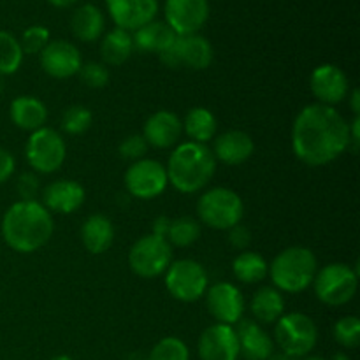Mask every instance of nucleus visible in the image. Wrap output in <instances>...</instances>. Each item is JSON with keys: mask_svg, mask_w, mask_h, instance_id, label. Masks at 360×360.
<instances>
[{"mask_svg": "<svg viewBox=\"0 0 360 360\" xmlns=\"http://www.w3.org/2000/svg\"><path fill=\"white\" fill-rule=\"evenodd\" d=\"M197 350L200 360H238L239 343L236 329L225 323L210 326L200 334Z\"/></svg>", "mask_w": 360, "mask_h": 360, "instance_id": "nucleus-18", "label": "nucleus"}, {"mask_svg": "<svg viewBox=\"0 0 360 360\" xmlns=\"http://www.w3.org/2000/svg\"><path fill=\"white\" fill-rule=\"evenodd\" d=\"M234 276L241 283H259L269 273V264L262 255L255 252H241L232 262Z\"/></svg>", "mask_w": 360, "mask_h": 360, "instance_id": "nucleus-30", "label": "nucleus"}, {"mask_svg": "<svg viewBox=\"0 0 360 360\" xmlns=\"http://www.w3.org/2000/svg\"><path fill=\"white\" fill-rule=\"evenodd\" d=\"M165 171L169 183L178 192L197 193L213 179L217 172V158L207 144L188 141L172 150Z\"/></svg>", "mask_w": 360, "mask_h": 360, "instance_id": "nucleus-3", "label": "nucleus"}, {"mask_svg": "<svg viewBox=\"0 0 360 360\" xmlns=\"http://www.w3.org/2000/svg\"><path fill=\"white\" fill-rule=\"evenodd\" d=\"M183 130L193 143L206 144L217 137L218 122L217 116L206 108H192L185 116Z\"/></svg>", "mask_w": 360, "mask_h": 360, "instance_id": "nucleus-28", "label": "nucleus"}, {"mask_svg": "<svg viewBox=\"0 0 360 360\" xmlns=\"http://www.w3.org/2000/svg\"><path fill=\"white\" fill-rule=\"evenodd\" d=\"M334 338L343 348H357L360 343V320L357 316H343L334 326Z\"/></svg>", "mask_w": 360, "mask_h": 360, "instance_id": "nucleus-35", "label": "nucleus"}, {"mask_svg": "<svg viewBox=\"0 0 360 360\" xmlns=\"http://www.w3.org/2000/svg\"><path fill=\"white\" fill-rule=\"evenodd\" d=\"M197 214L200 224L214 231H231L232 227L241 224L245 217V204L234 190L217 186L199 197Z\"/></svg>", "mask_w": 360, "mask_h": 360, "instance_id": "nucleus-5", "label": "nucleus"}, {"mask_svg": "<svg viewBox=\"0 0 360 360\" xmlns=\"http://www.w3.org/2000/svg\"><path fill=\"white\" fill-rule=\"evenodd\" d=\"M148 360H190V352L185 341L169 336L155 345Z\"/></svg>", "mask_w": 360, "mask_h": 360, "instance_id": "nucleus-33", "label": "nucleus"}, {"mask_svg": "<svg viewBox=\"0 0 360 360\" xmlns=\"http://www.w3.org/2000/svg\"><path fill=\"white\" fill-rule=\"evenodd\" d=\"M199 238H200V224L190 217H179L176 218V220H171L167 236H165L169 245L178 246V248L192 246Z\"/></svg>", "mask_w": 360, "mask_h": 360, "instance_id": "nucleus-31", "label": "nucleus"}, {"mask_svg": "<svg viewBox=\"0 0 360 360\" xmlns=\"http://www.w3.org/2000/svg\"><path fill=\"white\" fill-rule=\"evenodd\" d=\"M183 132V122L176 112L162 109V111L153 112L146 120L143 129V137L146 139L148 146L165 150L174 144H178L179 137Z\"/></svg>", "mask_w": 360, "mask_h": 360, "instance_id": "nucleus-19", "label": "nucleus"}, {"mask_svg": "<svg viewBox=\"0 0 360 360\" xmlns=\"http://www.w3.org/2000/svg\"><path fill=\"white\" fill-rule=\"evenodd\" d=\"M299 360H327L323 357H306V359H299Z\"/></svg>", "mask_w": 360, "mask_h": 360, "instance_id": "nucleus-47", "label": "nucleus"}, {"mask_svg": "<svg viewBox=\"0 0 360 360\" xmlns=\"http://www.w3.org/2000/svg\"><path fill=\"white\" fill-rule=\"evenodd\" d=\"M165 23L176 35L199 34L210 18L207 0H165Z\"/></svg>", "mask_w": 360, "mask_h": 360, "instance_id": "nucleus-13", "label": "nucleus"}, {"mask_svg": "<svg viewBox=\"0 0 360 360\" xmlns=\"http://www.w3.org/2000/svg\"><path fill=\"white\" fill-rule=\"evenodd\" d=\"M319 301L327 306H345L355 297L359 287V271L341 262L327 264L316 271L313 280Z\"/></svg>", "mask_w": 360, "mask_h": 360, "instance_id": "nucleus-7", "label": "nucleus"}, {"mask_svg": "<svg viewBox=\"0 0 360 360\" xmlns=\"http://www.w3.org/2000/svg\"><path fill=\"white\" fill-rule=\"evenodd\" d=\"M350 146V127L340 111L330 105H306L292 127V150L306 165L322 167Z\"/></svg>", "mask_w": 360, "mask_h": 360, "instance_id": "nucleus-1", "label": "nucleus"}, {"mask_svg": "<svg viewBox=\"0 0 360 360\" xmlns=\"http://www.w3.org/2000/svg\"><path fill=\"white\" fill-rule=\"evenodd\" d=\"M118 150L123 158L136 162V160H141V158L146 155L148 143L143 136H139V134H132V136L125 137V139L122 141Z\"/></svg>", "mask_w": 360, "mask_h": 360, "instance_id": "nucleus-38", "label": "nucleus"}, {"mask_svg": "<svg viewBox=\"0 0 360 360\" xmlns=\"http://www.w3.org/2000/svg\"><path fill=\"white\" fill-rule=\"evenodd\" d=\"M176 37L178 35L172 32V28L165 21H151V23L137 28L132 35L134 48L146 53H157V55L167 51L172 42L176 41Z\"/></svg>", "mask_w": 360, "mask_h": 360, "instance_id": "nucleus-25", "label": "nucleus"}, {"mask_svg": "<svg viewBox=\"0 0 360 360\" xmlns=\"http://www.w3.org/2000/svg\"><path fill=\"white\" fill-rule=\"evenodd\" d=\"M39 56H41L42 70L55 79H67V77L76 76L83 67L79 49L72 42L62 41V39L49 41Z\"/></svg>", "mask_w": 360, "mask_h": 360, "instance_id": "nucleus-15", "label": "nucleus"}, {"mask_svg": "<svg viewBox=\"0 0 360 360\" xmlns=\"http://www.w3.org/2000/svg\"><path fill=\"white\" fill-rule=\"evenodd\" d=\"M172 262V246L165 238L146 234L137 239L129 252V266L139 278L162 276Z\"/></svg>", "mask_w": 360, "mask_h": 360, "instance_id": "nucleus-8", "label": "nucleus"}, {"mask_svg": "<svg viewBox=\"0 0 360 360\" xmlns=\"http://www.w3.org/2000/svg\"><path fill=\"white\" fill-rule=\"evenodd\" d=\"M4 90V81H2V76H0V94H2Z\"/></svg>", "mask_w": 360, "mask_h": 360, "instance_id": "nucleus-48", "label": "nucleus"}, {"mask_svg": "<svg viewBox=\"0 0 360 360\" xmlns=\"http://www.w3.org/2000/svg\"><path fill=\"white\" fill-rule=\"evenodd\" d=\"M16 190L20 193L21 200H37L35 197L39 193V178L32 172H25L18 178Z\"/></svg>", "mask_w": 360, "mask_h": 360, "instance_id": "nucleus-39", "label": "nucleus"}, {"mask_svg": "<svg viewBox=\"0 0 360 360\" xmlns=\"http://www.w3.org/2000/svg\"><path fill=\"white\" fill-rule=\"evenodd\" d=\"M309 86H311V91L316 101H319V104L333 108V105L345 101V97L350 91V81H348L347 74L338 65L323 63V65H319L311 72Z\"/></svg>", "mask_w": 360, "mask_h": 360, "instance_id": "nucleus-16", "label": "nucleus"}, {"mask_svg": "<svg viewBox=\"0 0 360 360\" xmlns=\"http://www.w3.org/2000/svg\"><path fill=\"white\" fill-rule=\"evenodd\" d=\"M253 316L262 323H274L283 316L285 311V301L280 290L274 287H262L260 290L255 292L252 299Z\"/></svg>", "mask_w": 360, "mask_h": 360, "instance_id": "nucleus-27", "label": "nucleus"}, {"mask_svg": "<svg viewBox=\"0 0 360 360\" xmlns=\"http://www.w3.org/2000/svg\"><path fill=\"white\" fill-rule=\"evenodd\" d=\"M160 56L162 63L169 69L204 70L213 62V46L199 34L178 35L171 48Z\"/></svg>", "mask_w": 360, "mask_h": 360, "instance_id": "nucleus-11", "label": "nucleus"}, {"mask_svg": "<svg viewBox=\"0 0 360 360\" xmlns=\"http://www.w3.org/2000/svg\"><path fill=\"white\" fill-rule=\"evenodd\" d=\"M25 157L28 165L41 174H51L58 171L67 157V146L63 137L56 130L42 127L30 134L25 146Z\"/></svg>", "mask_w": 360, "mask_h": 360, "instance_id": "nucleus-10", "label": "nucleus"}, {"mask_svg": "<svg viewBox=\"0 0 360 360\" xmlns=\"http://www.w3.org/2000/svg\"><path fill=\"white\" fill-rule=\"evenodd\" d=\"M213 155L217 162L227 165H241L248 160L255 151V144L250 134L243 130H227L214 137Z\"/></svg>", "mask_w": 360, "mask_h": 360, "instance_id": "nucleus-22", "label": "nucleus"}, {"mask_svg": "<svg viewBox=\"0 0 360 360\" xmlns=\"http://www.w3.org/2000/svg\"><path fill=\"white\" fill-rule=\"evenodd\" d=\"M250 239H252L250 238V231L246 227H243L241 224L236 225V227H232L229 231V241H231V245L234 248L245 250L250 245Z\"/></svg>", "mask_w": 360, "mask_h": 360, "instance_id": "nucleus-40", "label": "nucleus"}, {"mask_svg": "<svg viewBox=\"0 0 360 360\" xmlns=\"http://www.w3.org/2000/svg\"><path fill=\"white\" fill-rule=\"evenodd\" d=\"M23 62V49L13 34L0 30V76H11Z\"/></svg>", "mask_w": 360, "mask_h": 360, "instance_id": "nucleus-32", "label": "nucleus"}, {"mask_svg": "<svg viewBox=\"0 0 360 360\" xmlns=\"http://www.w3.org/2000/svg\"><path fill=\"white\" fill-rule=\"evenodd\" d=\"M167 185V171L158 160L141 158L132 162L125 172V188L136 199H155L164 193Z\"/></svg>", "mask_w": 360, "mask_h": 360, "instance_id": "nucleus-12", "label": "nucleus"}, {"mask_svg": "<svg viewBox=\"0 0 360 360\" xmlns=\"http://www.w3.org/2000/svg\"><path fill=\"white\" fill-rule=\"evenodd\" d=\"M169 225H171V220H169V218H164V217L158 218V220L155 221L153 232H151V234H157L160 236V238H165L169 231Z\"/></svg>", "mask_w": 360, "mask_h": 360, "instance_id": "nucleus-42", "label": "nucleus"}, {"mask_svg": "<svg viewBox=\"0 0 360 360\" xmlns=\"http://www.w3.org/2000/svg\"><path fill=\"white\" fill-rule=\"evenodd\" d=\"M81 81L86 84L88 88H104L105 84L109 83V70L104 63H97V62H90V63H84L81 67L79 72Z\"/></svg>", "mask_w": 360, "mask_h": 360, "instance_id": "nucleus-37", "label": "nucleus"}, {"mask_svg": "<svg viewBox=\"0 0 360 360\" xmlns=\"http://www.w3.org/2000/svg\"><path fill=\"white\" fill-rule=\"evenodd\" d=\"M134 51L132 34L122 28H112L104 35L101 44V56L108 65H122Z\"/></svg>", "mask_w": 360, "mask_h": 360, "instance_id": "nucleus-29", "label": "nucleus"}, {"mask_svg": "<svg viewBox=\"0 0 360 360\" xmlns=\"http://www.w3.org/2000/svg\"><path fill=\"white\" fill-rule=\"evenodd\" d=\"M239 357L246 360H266L274 354V341L253 320H239L238 329Z\"/></svg>", "mask_w": 360, "mask_h": 360, "instance_id": "nucleus-21", "label": "nucleus"}, {"mask_svg": "<svg viewBox=\"0 0 360 360\" xmlns=\"http://www.w3.org/2000/svg\"><path fill=\"white\" fill-rule=\"evenodd\" d=\"M51 360H74V359L69 357V355H58V357H53Z\"/></svg>", "mask_w": 360, "mask_h": 360, "instance_id": "nucleus-46", "label": "nucleus"}, {"mask_svg": "<svg viewBox=\"0 0 360 360\" xmlns=\"http://www.w3.org/2000/svg\"><path fill=\"white\" fill-rule=\"evenodd\" d=\"M204 295H206L207 309L218 323L234 326L239 320H243L245 297L236 285L229 283V281H220V283H214L213 287H207Z\"/></svg>", "mask_w": 360, "mask_h": 360, "instance_id": "nucleus-14", "label": "nucleus"}, {"mask_svg": "<svg viewBox=\"0 0 360 360\" xmlns=\"http://www.w3.org/2000/svg\"><path fill=\"white\" fill-rule=\"evenodd\" d=\"M360 91L359 90H354L352 91V111H354L355 116H359L360 112Z\"/></svg>", "mask_w": 360, "mask_h": 360, "instance_id": "nucleus-43", "label": "nucleus"}, {"mask_svg": "<svg viewBox=\"0 0 360 360\" xmlns=\"http://www.w3.org/2000/svg\"><path fill=\"white\" fill-rule=\"evenodd\" d=\"M55 232L53 217L37 200H18L2 218V238L18 253H34L48 245Z\"/></svg>", "mask_w": 360, "mask_h": 360, "instance_id": "nucleus-2", "label": "nucleus"}, {"mask_svg": "<svg viewBox=\"0 0 360 360\" xmlns=\"http://www.w3.org/2000/svg\"><path fill=\"white\" fill-rule=\"evenodd\" d=\"M94 115L84 105H70L62 116V129L70 136H79L90 129Z\"/></svg>", "mask_w": 360, "mask_h": 360, "instance_id": "nucleus-34", "label": "nucleus"}, {"mask_svg": "<svg viewBox=\"0 0 360 360\" xmlns=\"http://www.w3.org/2000/svg\"><path fill=\"white\" fill-rule=\"evenodd\" d=\"M9 116L18 129L35 132L44 127L46 120H48V109H46L44 102L39 101L37 97L21 95L11 102Z\"/></svg>", "mask_w": 360, "mask_h": 360, "instance_id": "nucleus-23", "label": "nucleus"}, {"mask_svg": "<svg viewBox=\"0 0 360 360\" xmlns=\"http://www.w3.org/2000/svg\"><path fill=\"white\" fill-rule=\"evenodd\" d=\"M165 288L181 302H195L207 290V273L202 264L192 259H179L171 262L165 271Z\"/></svg>", "mask_w": 360, "mask_h": 360, "instance_id": "nucleus-9", "label": "nucleus"}, {"mask_svg": "<svg viewBox=\"0 0 360 360\" xmlns=\"http://www.w3.org/2000/svg\"><path fill=\"white\" fill-rule=\"evenodd\" d=\"M49 42V30L42 25L28 27L21 35L20 46L23 49V55H41L42 49Z\"/></svg>", "mask_w": 360, "mask_h": 360, "instance_id": "nucleus-36", "label": "nucleus"}, {"mask_svg": "<svg viewBox=\"0 0 360 360\" xmlns=\"http://www.w3.org/2000/svg\"><path fill=\"white\" fill-rule=\"evenodd\" d=\"M266 360H299V359H292L285 354H273L269 359H266Z\"/></svg>", "mask_w": 360, "mask_h": 360, "instance_id": "nucleus-45", "label": "nucleus"}, {"mask_svg": "<svg viewBox=\"0 0 360 360\" xmlns=\"http://www.w3.org/2000/svg\"><path fill=\"white\" fill-rule=\"evenodd\" d=\"M105 20L102 11L94 4H83L77 7L70 18V30L74 37L83 42H94L104 34Z\"/></svg>", "mask_w": 360, "mask_h": 360, "instance_id": "nucleus-26", "label": "nucleus"}, {"mask_svg": "<svg viewBox=\"0 0 360 360\" xmlns=\"http://www.w3.org/2000/svg\"><path fill=\"white\" fill-rule=\"evenodd\" d=\"M14 167H16V162L11 151L0 148V185H4L13 176Z\"/></svg>", "mask_w": 360, "mask_h": 360, "instance_id": "nucleus-41", "label": "nucleus"}, {"mask_svg": "<svg viewBox=\"0 0 360 360\" xmlns=\"http://www.w3.org/2000/svg\"><path fill=\"white\" fill-rule=\"evenodd\" d=\"M105 6L116 28L127 32L151 23L158 14V0H105Z\"/></svg>", "mask_w": 360, "mask_h": 360, "instance_id": "nucleus-17", "label": "nucleus"}, {"mask_svg": "<svg viewBox=\"0 0 360 360\" xmlns=\"http://www.w3.org/2000/svg\"><path fill=\"white\" fill-rule=\"evenodd\" d=\"M281 354L292 359L306 357L319 343V329L304 313H288L276 322L274 340Z\"/></svg>", "mask_w": 360, "mask_h": 360, "instance_id": "nucleus-6", "label": "nucleus"}, {"mask_svg": "<svg viewBox=\"0 0 360 360\" xmlns=\"http://www.w3.org/2000/svg\"><path fill=\"white\" fill-rule=\"evenodd\" d=\"M77 0H48V4H51L53 7H56V9H65V7H70L74 6Z\"/></svg>", "mask_w": 360, "mask_h": 360, "instance_id": "nucleus-44", "label": "nucleus"}, {"mask_svg": "<svg viewBox=\"0 0 360 360\" xmlns=\"http://www.w3.org/2000/svg\"><path fill=\"white\" fill-rule=\"evenodd\" d=\"M319 271L315 253L304 246H290L278 253L269 264V276L280 292L299 294L311 287Z\"/></svg>", "mask_w": 360, "mask_h": 360, "instance_id": "nucleus-4", "label": "nucleus"}, {"mask_svg": "<svg viewBox=\"0 0 360 360\" xmlns=\"http://www.w3.org/2000/svg\"><path fill=\"white\" fill-rule=\"evenodd\" d=\"M84 188L74 179H56L42 192V206L49 213L70 214L84 202Z\"/></svg>", "mask_w": 360, "mask_h": 360, "instance_id": "nucleus-20", "label": "nucleus"}, {"mask_svg": "<svg viewBox=\"0 0 360 360\" xmlns=\"http://www.w3.org/2000/svg\"><path fill=\"white\" fill-rule=\"evenodd\" d=\"M81 241L83 246L94 255L108 252L115 241L112 221L104 214H91L81 225Z\"/></svg>", "mask_w": 360, "mask_h": 360, "instance_id": "nucleus-24", "label": "nucleus"}]
</instances>
